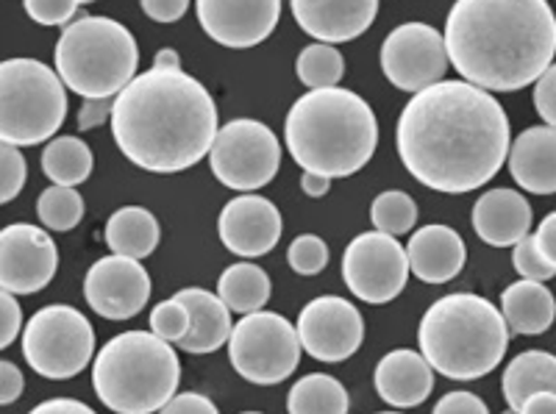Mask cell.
Returning a JSON list of instances; mask_svg holds the SVG:
<instances>
[{"label":"cell","mask_w":556,"mask_h":414,"mask_svg":"<svg viewBox=\"0 0 556 414\" xmlns=\"http://www.w3.org/2000/svg\"><path fill=\"white\" fill-rule=\"evenodd\" d=\"M412 178L434 192H473L509 156V117L493 92L470 81H437L412 95L395 128Z\"/></svg>","instance_id":"1"},{"label":"cell","mask_w":556,"mask_h":414,"mask_svg":"<svg viewBox=\"0 0 556 414\" xmlns=\"http://www.w3.org/2000/svg\"><path fill=\"white\" fill-rule=\"evenodd\" d=\"M112 137L148 173H181L208 156L220 123L215 98L181 67H151L114 98Z\"/></svg>","instance_id":"2"},{"label":"cell","mask_w":556,"mask_h":414,"mask_svg":"<svg viewBox=\"0 0 556 414\" xmlns=\"http://www.w3.org/2000/svg\"><path fill=\"white\" fill-rule=\"evenodd\" d=\"M443 39L462 81L518 92L554 64L556 17L548 0H456Z\"/></svg>","instance_id":"3"},{"label":"cell","mask_w":556,"mask_h":414,"mask_svg":"<svg viewBox=\"0 0 556 414\" xmlns=\"http://www.w3.org/2000/svg\"><path fill=\"white\" fill-rule=\"evenodd\" d=\"M285 142L306 173L348 178L374 159L379 120L370 103L351 89H309L287 114Z\"/></svg>","instance_id":"4"},{"label":"cell","mask_w":556,"mask_h":414,"mask_svg":"<svg viewBox=\"0 0 556 414\" xmlns=\"http://www.w3.org/2000/svg\"><path fill=\"white\" fill-rule=\"evenodd\" d=\"M417 342L431 371L454 381H476L504 362L509 326L493 301L454 292L426 309Z\"/></svg>","instance_id":"5"},{"label":"cell","mask_w":556,"mask_h":414,"mask_svg":"<svg viewBox=\"0 0 556 414\" xmlns=\"http://www.w3.org/2000/svg\"><path fill=\"white\" fill-rule=\"evenodd\" d=\"M181 362L151 331L117 334L92 362L96 396L114 414H153L176 396Z\"/></svg>","instance_id":"6"},{"label":"cell","mask_w":556,"mask_h":414,"mask_svg":"<svg viewBox=\"0 0 556 414\" xmlns=\"http://www.w3.org/2000/svg\"><path fill=\"white\" fill-rule=\"evenodd\" d=\"M56 73L84 101L117 98L137 76L139 48L134 34L112 17H78L56 42Z\"/></svg>","instance_id":"7"},{"label":"cell","mask_w":556,"mask_h":414,"mask_svg":"<svg viewBox=\"0 0 556 414\" xmlns=\"http://www.w3.org/2000/svg\"><path fill=\"white\" fill-rule=\"evenodd\" d=\"M67 117V87L39 59L0 62V142L14 148L51 142Z\"/></svg>","instance_id":"8"},{"label":"cell","mask_w":556,"mask_h":414,"mask_svg":"<svg viewBox=\"0 0 556 414\" xmlns=\"http://www.w3.org/2000/svg\"><path fill=\"white\" fill-rule=\"evenodd\" d=\"M96 331L78 309L53 303L34 314L23 328V356L31 371L51 381H67L92 362Z\"/></svg>","instance_id":"9"},{"label":"cell","mask_w":556,"mask_h":414,"mask_svg":"<svg viewBox=\"0 0 556 414\" xmlns=\"http://www.w3.org/2000/svg\"><path fill=\"white\" fill-rule=\"evenodd\" d=\"M228 362L245 381L273 387L295 373L301 362V339L295 326L276 312H251L228 337Z\"/></svg>","instance_id":"10"},{"label":"cell","mask_w":556,"mask_h":414,"mask_svg":"<svg viewBox=\"0 0 556 414\" xmlns=\"http://www.w3.org/2000/svg\"><path fill=\"white\" fill-rule=\"evenodd\" d=\"M208 167L223 187L256 192L276 178L281 167V142L260 120H228L212 142Z\"/></svg>","instance_id":"11"},{"label":"cell","mask_w":556,"mask_h":414,"mask_svg":"<svg viewBox=\"0 0 556 414\" xmlns=\"http://www.w3.org/2000/svg\"><path fill=\"white\" fill-rule=\"evenodd\" d=\"M409 259L399 239L381 231H365L351 239L342 253V281L351 296L365 303H390L404 292Z\"/></svg>","instance_id":"12"},{"label":"cell","mask_w":556,"mask_h":414,"mask_svg":"<svg viewBox=\"0 0 556 414\" xmlns=\"http://www.w3.org/2000/svg\"><path fill=\"white\" fill-rule=\"evenodd\" d=\"M448 64L443 34L429 23H404L381 42V70L401 92L417 95L434 87L448 73Z\"/></svg>","instance_id":"13"},{"label":"cell","mask_w":556,"mask_h":414,"mask_svg":"<svg viewBox=\"0 0 556 414\" xmlns=\"http://www.w3.org/2000/svg\"><path fill=\"white\" fill-rule=\"evenodd\" d=\"M301 348L317 362H345L359 351L365 321L359 309L345 298L320 296L306 303L295 323Z\"/></svg>","instance_id":"14"},{"label":"cell","mask_w":556,"mask_h":414,"mask_svg":"<svg viewBox=\"0 0 556 414\" xmlns=\"http://www.w3.org/2000/svg\"><path fill=\"white\" fill-rule=\"evenodd\" d=\"M59 248L53 237L31 223H12L0 231V289L34 296L53 281Z\"/></svg>","instance_id":"15"},{"label":"cell","mask_w":556,"mask_h":414,"mask_svg":"<svg viewBox=\"0 0 556 414\" xmlns=\"http://www.w3.org/2000/svg\"><path fill=\"white\" fill-rule=\"evenodd\" d=\"M84 298L103 321H131L151 301V276L137 259L112 253L98 259L87 271Z\"/></svg>","instance_id":"16"},{"label":"cell","mask_w":556,"mask_h":414,"mask_svg":"<svg viewBox=\"0 0 556 414\" xmlns=\"http://www.w3.org/2000/svg\"><path fill=\"white\" fill-rule=\"evenodd\" d=\"M201 28L223 48H256L276 32L281 0H195Z\"/></svg>","instance_id":"17"},{"label":"cell","mask_w":556,"mask_h":414,"mask_svg":"<svg viewBox=\"0 0 556 414\" xmlns=\"http://www.w3.org/2000/svg\"><path fill=\"white\" fill-rule=\"evenodd\" d=\"M223 246L242 259L267 256L285 234V221L276 203L262 195L245 192L228 201L217 221Z\"/></svg>","instance_id":"18"},{"label":"cell","mask_w":556,"mask_h":414,"mask_svg":"<svg viewBox=\"0 0 556 414\" xmlns=\"http://www.w3.org/2000/svg\"><path fill=\"white\" fill-rule=\"evenodd\" d=\"M292 17L317 42L340 45L374 26L379 0H290Z\"/></svg>","instance_id":"19"},{"label":"cell","mask_w":556,"mask_h":414,"mask_svg":"<svg viewBox=\"0 0 556 414\" xmlns=\"http://www.w3.org/2000/svg\"><path fill=\"white\" fill-rule=\"evenodd\" d=\"M470 221L481 242L493 248H515L531 231V206L518 189H486L476 201Z\"/></svg>","instance_id":"20"},{"label":"cell","mask_w":556,"mask_h":414,"mask_svg":"<svg viewBox=\"0 0 556 414\" xmlns=\"http://www.w3.org/2000/svg\"><path fill=\"white\" fill-rule=\"evenodd\" d=\"M406 259L412 276L424 284H448L468 262V248L454 228L434 223L412 231V239L406 242Z\"/></svg>","instance_id":"21"},{"label":"cell","mask_w":556,"mask_h":414,"mask_svg":"<svg viewBox=\"0 0 556 414\" xmlns=\"http://www.w3.org/2000/svg\"><path fill=\"white\" fill-rule=\"evenodd\" d=\"M376 392L392 409L420 406L434 389V371L424 353L399 348L376 364Z\"/></svg>","instance_id":"22"},{"label":"cell","mask_w":556,"mask_h":414,"mask_svg":"<svg viewBox=\"0 0 556 414\" xmlns=\"http://www.w3.org/2000/svg\"><path fill=\"white\" fill-rule=\"evenodd\" d=\"M509 173L531 195L556 192V128L531 126L509 145Z\"/></svg>","instance_id":"23"},{"label":"cell","mask_w":556,"mask_h":414,"mask_svg":"<svg viewBox=\"0 0 556 414\" xmlns=\"http://www.w3.org/2000/svg\"><path fill=\"white\" fill-rule=\"evenodd\" d=\"M178 301L187 303L192 314L190 334L178 342V348L187 353H215L231 337V309L220 301V296H212L208 289L187 287L176 292Z\"/></svg>","instance_id":"24"},{"label":"cell","mask_w":556,"mask_h":414,"mask_svg":"<svg viewBox=\"0 0 556 414\" xmlns=\"http://www.w3.org/2000/svg\"><path fill=\"white\" fill-rule=\"evenodd\" d=\"M501 314H504L509 331L520 334V337H538L554 326L556 298L545 284L520 278L504 289Z\"/></svg>","instance_id":"25"},{"label":"cell","mask_w":556,"mask_h":414,"mask_svg":"<svg viewBox=\"0 0 556 414\" xmlns=\"http://www.w3.org/2000/svg\"><path fill=\"white\" fill-rule=\"evenodd\" d=\"M159 221L142 206H123L109 217L106 223V246L112 253H121L128 259L151 256L159 246Z\"/></svg>","instance_id":"26"},{"label":"cell","mask_w":556,"mask_h":414,"mask_svg":"<svg viewBox=\"0 0 556 414\" xmlns=\"http://www.w3.org/2000/svg\"><path fill=\"white\" fill-rule=\"evenodd\" d=\"M501 387L509 409H520L534 392H556V356L545 351H523L506 364Z\"/></svg>","instance_id":"27"},{"label":"cell","mask_w":556,"mask_h":414,"mask_svg":"<svg viewBox=\"0 0 556 414\" xmlns=\"http://www.w3.org/2000/svg\"><path fill=\"white\" fill-rule=\"evenodd\" d=\"M217 296L237 314L262 312L265 303L270 301V278L262 267L251 262L231 264L217 281Z\"/></svg>","instance_id":"28"},{"label":"cell","mask_w":556,"mask_h":414,"mask_svg":"<svg viewBox=\"0 0 556 414\" xmlns=\"http://www.w3.org/2000/svg\"><path fill=\"white\" fill-rule=\"evenodd\" d=\"M92 151L78 137H53L42 151V173L59 187H78L92 176Z\"/></svg>","instance_id":"29"},{"label":"cell","mask_w":556,"mask_h":414,"mask_svg":"<svg viewBox=\"0 0 556 414\" xmlns=\"http://www.w3.org/2000/svg\"><path fill=\"white\" fill-rule=\"evenodd\" d=\"M348 389L329 373H309L287 396L290 414H348Z\"/></svg>","instance_id":"30"},{"label":"cell","mask_w":556,"mask_h":414,"mask_svg":"<svg viewBox=\"0 0 556 414\" xmlns=\"http://www.w3.org/2000/svg\"><path fill=\"white\" fill-rule=\"evenodd\" d=\"M298 81L309 89H329L337 87L345 76V59L334 45L312 42L298 53L295 62Z\"/></svg>","instance_id":"31"},{"label":"cell","mask_w":556,"mask_h":414,"mask_svg":"<svg viewBox=\"0 0 556 414\" xmlns=\"http://www.w3.org/2000/svg\"><path fill=\"white\" fill-rule=\"evenodd\" d=\"M37 217L48 231H73L84 217V198L76 187H53L45 189L37 201Z\"/></svg>","instance_id":"32"},{"label":"cell","mask_w":556,"mask_h":414,"mask_svg":"<svg viewBox=\"0 0 556 414\" xmlns=\"http://www.w3.org/2000/svg\"><path fill=\"white\" fill-rule=\"evenodd\" d=\"M370 223H374L376 231L390 234V237L409 234L417 223V206L412 195L401 192V189L381 192L370 206Z\"/></svg>","instance_id":"33"},{"label":"cell","mask_w":556,"mask_h":414,"mask_svg":"<svg viewBox=\"0 0 556 414\" xmlns=\"http://www.w3.org/2000/svg\"><path fill=\"white\" fill-rule=\"evenodd\" d=\"M192 328V314L187 309V303L178 301L176 296L167 298V301L156 303L151 312V334H156L159 339L165 342H181Z\"/></svg>","instance_id":"34"},{"label":"cell","mask_w":556,"mask_h":414,"mask_svg":"<svg viewBox=\"0 0 556 414\" xmlns=\"http://www.w3.org/2000/svg\"><path fill=\"white\" fill-rule=\"evenodd\" d=\"M287 262L298 276H317L329 264V246L317 234H301V237L292 239Z\"/></svg>","instance_id":"35"},{"label":"cell","mask_w":556,"mask_h":414,"mask_svg":"<svg viewBox=\"0 0 556 414\" xmlns=\"http://www.w3.org/2000/svg\"><path fill=\"white\" fill-rule=\"evenodd\" d=\"M28 167L26 156L20 153V148L9 142H0V206L12 203L23 187H26Z\"/></svg>","instance_id":"36"},{"label":"cell","mask_w":556,"mask_h":414,"mask_svg":"<svg viewBox=\"0 0 556 414\" xmlns=\"http://www.w3.org/2000/svg\"><path fill=\"white\" fill-rule=\"evenodd\" d=\"M513 264L515 271H518V276L526 278V281L545 284L556 276V267H551V264L545 262L543 253L534 246V237H531V234L520 239L518 246L513 248Z\"/></svg>","instance_id":"37"},{"label":"cell","mask_w":556,"mask_h":414,"mask_svg":"<svg viewBox=\"0 0 556 414\" xmlns=\"http://www.w3.org/2000/svg\"><path fill=\"white\" fill-rule=\"evenodd\" d=\"M26 14L39 26H70L81 9V0H23Z\"/></svg>","instance_id":"38"},{"label":"cell","mask_w":556,"mask_h":414,"mask_svg":"<svg viewBox=\"0 0 556 414\" xmlns=\"http://www.w3.org/2000/svg\"><path fill=\"white\" fill-rule=\"evenodd\" d=\"M20 331H23V309L12 292L0 289V351L12 346Z\"/></svg>","instance_id":"39"},{"label":"cell","mask_w":556,"mask_h":414,"mask_svg":"<svg viewBox=\"0 0 556 414\" xmlns=\"http://www.w3.org/2000/svg\"><path fill=\"white\" fill-rule=\"evenodd\" d=\"M534 109L545 126L556 128V62L534 81Z\"/></svg>","instance_id":"40"},{"label":"cell","mask_w":556,"mask_h":414,"mask_svg":"<svg viewBox=\"0 0 556 414\" xmlns=\"http://www.w3.org/2000/svg\"><path fill=\"white\" fill-rule=\"evenodd\" d=\"M431 414H490V409L473 392L456 389V392H448V396L440 398Z\"/></svg>","instance_id":"41"},{"label":"cell","mask_w":556,"mask_h":414,"mask_svg":"<svg viewBox=\"0 0 556 414\" xmlns=\"http://www.w3.org/2000/svg\"><path fill=\"white\" fill-rule=\"evenodd\" d=\"M159 414H220V409L201 392H181L159 409Z\"/></svg>","instance_id":"42"},{"label":"cell","mask_w":556,"mask_h":414,"mask_svg":"<svg viewBox=\"0 0 556 414\" xmlns=\"http://www.w3.org/2000/svg\"><path fill=\"white\" fill-rule=\"evenodd\" d=\"M139 7L153 23H178L190 9V0H139Z\"/></svg>","instance_id":"43"},{"label":"cell","mask_w":556,"mask_h":414,"mask_svg":"<svg viewBox=\"0 0 556 414\" xmlns=\"http://www.w3.org/2000/svg\"><path fill=\"white\" fill-rule=\"evenodd\" d=\"M114 98H101V101H84L78 109V128L81 131H92V128L103 126L106 120H112Z\"/></svg>","instance_id":"44"},{"label":"cell","mask_w":556,"mask_h":414,"mask_svg":"<svg viewBox=\"0 0 556 414\" xmlns=\"http://www.w3.org/2000/svg\"><path fill=\"white\" fill-rule=\"evenodd\" d=\"M23 387H26V378H23L17 364L0 362V406L17 401L23 396Z\"/></svg>","instance_id":"45"},{"label":"cell","mask_w":556,"mask_h":414,"mask_svg":"<svg viewBox=\"0 0 556 414\" xmlns=\"http://www.w3.org/2000/svg\"><path fill=\"white\" fill-rule=\"evenodd\" d=\"M531 237H534V246L543 253L545 262L556 267V212L545 214L543 223H540L538 231L531 234Z\"/></svg>","instance_id":"46"},{"label":"cell","mask_w":556,"mask_h":414,"mask_svg":"<svg viewBox=\"0 0 556 414\" xmlns=\"http://www.w3.org/2000/svg\"><path fill=\"white\" fill-rule=\"evenodd\" d=\"M28 414H98L96 409H89L87 403L73 401V398H51V401L39 403Z\"/></svg>","instance_id":"47"},{"label":"cell","mask_w":556,"mask_h":414,"mask_svg":"<svg viewBox=\"0 0 556 414\" xmlns=\"http://www.w3.org/2000/svg\"><path fill=\"white\" fill-rule=\"evenodd\" d=\"M520 414H556V392H534L518 409Z\"/></svg>","instance_id":"48"},{"label":"cell","mask_w":556,"mask_h":414,"mask_svg":"<svg viewBox=\"0 0 556 414\" xmlns=\"http://www.w3.org/2000/svg\"><path fill=\"white\" fill-rule=\"evenodd\" d=\"M331 187V178L320 176V173H306L304 170V178H301V189H304L309 198H323V195L329 192Z\"/></svg>","instance_id":"49"},{"label":"cell","mask_w":556,"mask_h":414,"mask_svg":"<svg viewBox=\"0 0 556 414\" xmlns=\"http://www.w3.org/2000/svg\"><path fill=\"white\" fill-rule=\"evenodd\" d=\"M153 67L176 70V67H181V59H178V53L173 51V48H162V51L156 53V59H153Z\"/></svg>","instance_id":"50"},{"label":"cell","mask_w":556,"mask_h":414,"mask_svg":"<svg viewBox=\"0 0 556 414\" xmlns=\"http://www.w3.org/2000/svg\"><path fill=\"white\" fill-rule=\"evenodd\" d=\"M504 414H520V412H518V409H506Z\"/></svg>","instance_id":"51"},{"label":"cell","mask_w":556,"mask_h":414,"mask_svg":"<svg viewBox=\"0 0 556 414\" xmlns=\"http://www.w3.org/2000/svg\"><path fill=\"white\" fill-rule=\"evenodd\" d=\"M84 3H96V0H81V7H84Z\"/></svg>","instance_id":"52"},{"label":"cell","mask_w":556,"mask_h":414,"mask_svg":"<svg viewBox=\"0 0 556 414\" xmlns=\"http://www.w3.org/2000/svg\"><path fill=\"white\" fill-rule=\"evenodd\" d=\"M379 414H401V412H379Z\"/></svg>","instance_id":"53"},{"label":"cell","mask_w":556,"mask_h":414,"mask_svg":"<svg viewBox=\"0 0 556 414\" xmlns=\"http://www.w3.org/2000/svg\"><path fill=\"white\" fill-rule=\"evenodd\" d=\"M242 414H262V412H242Z\"/></svg>","instance_id":"54"}]
</instances>
